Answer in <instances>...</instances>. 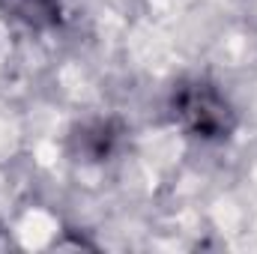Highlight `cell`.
I'll return each instance as SVG.
<instances>
[{
    "instance_id": "cell-3",
    "label": "cell",
    "mask_w": 257,
    "mask_h": 254,
    "mask_svg": "<svg viewBox=\"0 0 257 254\" xmlns=\"http://www.w3.org/2000/svg\"><path fill=\"white\" fill-rule=\"evenodd\" d=\"M123 129L117 126L114 120H93L84 123L75 135V147L78 156H84L87 162H105L108 156H114L117 144H120Z\"/></svg>"
},
{
    "instance_id": "cell-2",
    "label": "cell",
    "mask_w": 257,
    "mask_h": 254,
    "mask_svg": "<svg viewBox=\"0 0 257 254\" xmlns=\"http://www.w3.org/2000/svg\"><path fill=\"white\" fill-rule=\"evenodd\" d=\"M0 9L30 30H54L66 18V0H0Z\"/></svg>"
},
{
    "instance_id": "cell-1",
    "label": "cell",
    "mask_w": 257,
    "mask_h": 254,
    "mask_svg": "<svg viewBox=\"0 0 257 254\" xmlns=\"http://www.w3.org/2000/svg\"><path fill=\"white\" fill-rule=\"evenodd\" d=\"M168 111L171 120L200 144H221L236 132V111L230 99L209 78L180 81L168 99Z\"/></svg>"
}]
</instances>
